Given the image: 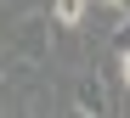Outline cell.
<instances>
[{
  "label": "cell",
  "instance_id": "cell-1",
  "mask_svg": "<svg viewBox=\"0 0 130 118\" xmlns=\"http://www.w3.org/2000/svg\"><path fill=\"white\" fill-rule=\"evenodd\" d=\"M51 28H57V22H51V17H40V11L17 17V28H11V56H17V62H28V67H40V62L51 56Z\"/></svg>",
  "mask_w": 130,
  "mask_h": 118
},
{
  "label": "cell",
  "instance_id": "cell-2",
  "mask_svg": "<svg viewBox=\"0 0 130 118\" xmlns=\"http://www.w3.org/2000/svg\"><path fill=\"white\" fill-rule=\"evenodd\" d=\"M79 28L119 34V28H130V6H113V0H85V22H79Z\"/></svg>",
  "mask_w": 130,
  "mask_h": 118
},
{
  "label": "cell",
  "instance_id": "cell-3",
  "mask_svg": "<svg viewBox=\"0 0 130 118\" xmlns=\"http://www.w3.org/2000/svg\"><path fill=\"white\" fill-rule=\"evenodd\" d=\"M74 107L96 112V118H113V96H107V84H102L96 73H85V79H79V90H74Z\"/></svg>",
  "mask_w": 130,
  "mask_h": 118
},
{
  "label": "cell",
  "instance_id": "cell-4",
  "mask_svg": "<svg viewBox=\"0 0 130 118\" xmlns=\"http://www.w3.org/2000/svg\"><path fill=\"white\" fill-rule=\"evenodd\" d=\"M51 22L57 28H79L85 22V0H51Z\"/></svg>",
  "mask_w": 130,
  "mask_h": 118
},
{
  "label": "cell",
  "instance_id": "cell-5",
  "mask_svg": "<svg viewBox=\"0 0 130 118\" xmlns=\"http://www.w3.org/2000/svg\"><path fill=\"white\" fill-rule=\"evenodd\" d=\"M62 118H96V112H85V107H68V112H62Z\"/></svg>",
  "mask_w": 130,
  "mask_h": 118
},
{
  "label": "cell",
  "instance_id": "cell-6",
  "mask_svg": "<svg viewBox=\"0 0 130 118\" xmlns=\"http://www.w3.org/2000/svg\"><path fill=\"white\" fill-rule=\"evenodd\" d=\"M0 67H6V45H0Z\"/></svg>",
  "mask_w": 130,
  "mask_h": 118
},
{
  "label": "cell",
  "instance_id": "cell-7",
  "mask_svg": "<svg viewBox=\"0 0 130 118\" xmlns=\"http://www.w3.org/2000/svg\"><path fill=\"white\" fill-rule=\"evenodd\" d=\"M0 118H6V96H0Z\"/></svg>",
  "mask_w": 130,
  "mask_h": 118
},
{
  "label": "cell",
  "instance_id": "cell-8",
  "mask_svg": "<svg viewBox=\"0 0 130 118\" xmlns=\"http://www.w3.org/2000/svg\"><path fill=\"white\" fill-rule=\"evenodd\" d=\"M113 6H130V0H113Z\"/></svg>",
  "mask_w": 130,
  "mask_h": 118
}]
</instances>
